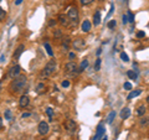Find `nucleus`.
Masks as SVG:
<instances>
[{
    "label": "nucleus",
    "instance_id": "nucleus-1",
    "mask_svg": "<svg viewBox=\"0 0 149 140\" xmlns=\"http://www.w3.org/2000/svg\"><path fill=\"white\" fill-rule=\"evenodd\" d=\"M27 85V78L25 76H17L13 79V82L10 83V89L13 93H21L25 89V87Z\"/></svg>",
    "mask_w": 149,
    "mask_h": 140
},
{
    "label": "nucleus",
    "instance_id": "nucleus-2",
    "mask_svg": "<svg viewBox=\"0 0 149 140\" xmlns=\"http://www.w3.org/2000/svg\"><path fill=\"white\" fill-rule=\"evenodd\" d=\"M55 71H56V62L54 61V60H51V61H49L47 63H46V66L44 67V69H42V72H41L40 76L41 77H49Z\"/></svg>",
    "mask_w": 149,
    "mask_h": 140
},
{
    "label": "nucleus",
    "instance_id": "nucleus-3",
    "mask_svg": "<svg viewBox=\"0 0 149 140\" xmlns=\"http://www.w3.org/2000/svg\"><path fill=\"white\" fill-rule=\"evenodd\" d=\"M67 17L73 22V24H76L77 20H78V9L76 6H71L67 11Z\"/></svg>",
    "mask_w": 149,
    "mask_h": 140
},
{
    "label": "nucleus",
    "instance_id": "nucleus-4",
    "mask_svg": "<svg viewBox=\"0 0 149 140\" xmlns=\"http://www.w3.org/2000/svg\"><path fill=\"white\" fill-rule=\"evenodd\" d=\"M65 128H66V130L70 134H74L76 133V129H77V124L74 123L73 120L67 119L66 122H65Z\"/></svg>",
    "mask_w": 149,
    "mask_h": 140
},
{
    "label": "nucleus",
    "instance_id": "nucleus-5",
    "mask_svg": "<svg viewBox=\"0 0 149 140\" xmlns=\"http://www.w3.org/2000/svg\"><path fill=\"white\" fill-rule=\"evenodd\" d=\"M85 46H86V42H85V40H82V39H77L72 42V47L77 51H82L85 49Z\"/></svg>",
    "mask_w": 149,
    "mask_h": 140
},
{
    "label": "nucleus",
    "instance_id": "nucleus-6",
    "mask_svg": "<svg viewBox=\"0 0 149 140\" xmlns=\"http://www.w3.org/2000/svg\"><path fill=\"white\" fill-rule=\"evenodd\" d=\"M19 74H20V66H13L10 69H9V72H8V77L9 78H11V79H14L15 77H17Z\"/></svg>",
    "mask_w": 149,
    "mask_h": 140
},
{
    "label": "nucleus",
    "instance_id": "nucleus-7",
    "mask_svg": "<svg viewBox=\"0 0 149 140\" xmlns=\"http://www.w3.org/2000/svg\"><path fill=\"white\" fill-rule=\"evenodd\" d=\"M65 68H66V71H67L68 73H72V74H73V73H77L78 71H80V68L77 67V64L74 63V62H68Z\"/></svg>",
    "mask_w": 149,
    "mask_h": 140
},
{
    "label": "nucleus",
    "instance_id": "nucleus-8",
    "mask_svg": "<svg viewBox=\"0 0 149 140\" xmlns=\"http://www.w3.org/2000/svg\"><path fill=\"white\" fill-rule=\"evenodd\" d=\"M49 130H50V127H49L47 123L46 122H40V124H39V133L41 135H46L49 133Z\"/></svg>",
    "mask_w": 149,
    "mask_h": 140
},
{
    "label": "nucleus",
    "instance_id": "nucleus-9",
    "mask_svg": "<svg viewBox=\"0 0 149 140\" xmlns=\"http://www.w3.org/2000/svg\"><path fill=\"white\" fill-rule=\"evenodd\" d=\"M103 134H104V127H103V124H100L98 127H97V132H96V135H95V138H93V140L102 139Z\"/></svg>",
    "mask_w": 149,
    "mask_h": 140
},
{
    "label": "nucleus",
    "instance_id": "nucleus-10",
    "mask_svg": "<svg viewBox=\"0 0 149 140\" xmlns=\"http://www.w3.org/2000/svg\"><path fill=\"white\" fill-rule=\"evenodd\" d=\"M30 103V98L27 96H21L20 100H19V104H20V107H22V108H25V107H27Z\"/></svg>",
    "mask_w": 149,
    "mask_h": 140
},
{
    "label": "nucleus",
    "instance_id": "nucleus-11",
    "mask_svg": "<svg viewBox=\"0 0 149 140\" xmlns=\"http://www.w3.org/2000/svg\"><path fill=\"white\" fill-rule=\"evenodd\" d=\"M24 49H25L24 45H20V46H19V47L16 49V51H15V53H14V60H17L19 57H20L21 53L24 52Z\"/></svg>",
    "mask_w": 149,
    "mask_h": 140
},
{
    "label": "nucleus",
    "instance_id": "nucleus-12",
    "mask_svg": "<svg viewBox=\"0 0 149 140\" xmlns=\"http://www.w3.org/2000/svg\"><path fill=\"white\" fill-rule=\"evenodd\" d=\"M67 15H63V14H60V16H58V22L61 24L62 26H66L68 25V20H67Z\"/></svg>",
    "mask_w": 149,
    "mask_h": 140
},
{
    "label": "nucleus",
    "instance_id": "nucleus-13",
    "mask_svg": "<svg viewBox=\"0 0 149 140\" xmlns=\"http://www.w3.org/2000/svg\"><path fill=\"white\" fill-rule=\"evenodd\" d=\"M130 115V109L129 108H123L120 110V118L122 119H128Z\"/></svg>",
    "mask_w": 149,
    "mask_h": 140
},
{
    "label": "nucleus",
    "instance_id": "nucleus-14",
    "mask_svg": "<svg viewBox=\"0 0 149 140\" xmlns=\"http://www.w3.org/2000/svg\"><path fill=\"white\" fill-rule=\"evenodd\" d=\"M101 22V12L100 11H96L95 15H93V24H95V26L100 25Z\"/></svg>",
    "mask_w": 149,
    "mask_h": 140
},
{
    "label": "nucleus",
    "instance_id": "nucleus-15",
    "mask_svg": "<svg viewBox=\"0 0 149 140\" xmlns=\"http://www.w3.org/2000/svg\"><path fill=\"white\" fill-rule=\"evenodd\" d=\"M90 30H91V22L88 20H85L82 22V31L83 32H88Z\"/></svg>",
    "mask_w": 149,
    "mask_h": 140
},
{
    "label": "nucleus",
    "instance_id": "nucleus-16",
    "mask_svg": "<svg viewBox=\"0 0 149 140\" xmlns=\"http://www.w3.org/2000/svg\"><path fill=\"white\" fill-rule=\"evenodd\" d=\"M70 46H71V40H70L68 37H65V39L62 40V47L65 50H68Z\"/></svg>",
    "mask_w": 149,
    "mask_h": 140
},
{
    "label": "nucleus",
    "instance_id": "nucleus-17",
    "mask_svg": "<svg viewBox=\"0 0 149 140\" xmlns=\"http://www.w3.org/2000/svg\"><path fill=\"white\" fill-rule=\"evenodd\" d=\"M141 93H142V91H141V89H137V91H132V92H130L129 94H128V99H133L134 97H138L139 94H141Z\"/></svg>",
    "mask_w": 149,
    "mask_h": 140
},
{
    "label": "nucleus",
    "instance_id": "nucleus-18",
    "mask_svg": "<svg viewBox=\"0 0 149 140\" xmlns=\"http://www.w3.org/2000/svg\"><path fill=\"white\" fill-rule=\"evenodd\" d=\"M36 92L39 93V94H41V93H44L45 92V85L44 83H39L36 87Z\"/></svg>",
    "mask_w": 149,
    "mask_h": 140
},
{
    "label": "nucleus",
    "instance_id": "nucleus-19",
    "mask_svg": "<svg viewBox=\"0 0 149 140\" xmlns=\"http://www.w3.org/2000/svg\"><path fill=\"white\" fill-rule=\"evenodd\" d=\"M146 110H147L146 105H139L138 107V110H137V114L142 116V115H144V113H146Z\"/></svg>",
    "mask_w": 149,
    "mask_h": 140
},
{
    "label": "nucleus",
    "instance_id": "nucleus-20",
    "mask_svg": "<svg viewBox=\"0 0 149 140\" xmlns=\"http://www.w3.org/2000/svg\"><path fill=\"white\" fill-rule=\"evenodd\" d=\"M45 49H46V52L49 53V56H54V51H52V49H51V46H50L49 42L45 44Z\"/></svg>",
    "mask_w": 149,
    "mask_h": 140
},
{
    "label": "nucleus",
    "instance_id": "nucleus-21",
    "mask_svg": "<svg viewBox=\"0 0 149 140\" xmlns=\"http://www.w3.org/2000/svg\"><path fill=\"white\" fill-rule=\"evenodd\" d=\"M114 116H116V112H111V113H109V115H108V118H107V123H108V124H111L112 122H113Z\"/></svg>",
    "mask_w": 149,
    "mask_h": 140
},
{
    "label": "nucleus",
    "instance_id": "nucleus-22",
    "mask_svg": "<svg viewBox=\"0 0 149 140\" xmlns=\"http://www.w3.org/2000/svg\"><path fill=\"white\" fill-rule=\"evenodd\" d=\"M127 76L130 78V79H137V73L134 71H128L127 72Z\"/></svg>",
    "mask_w": 149,
    "mask_h": 140
},
{
    "label": "nucleus",
    "instance_id": "nucleus-23",
    "mask_svg": "<svg viewBox=\"0 0 149 140\" xmlns=\"http://www.w3.org/2000/svg\"><path fill=\"white\" fill-rule=\"evenodd\" d=\"M87 66H88V61H87V60H83L82 63H81L80 71H83V69H85V68H87Z\"/></svg>",
    "mask_w": 149,
    "mask_h": 140
},
{
    "label": "nucleus",
    "instance_id": "nucleus-24",
    "mask_svg": "<svg viewBox=\"0 0 149 140\" xmlns=\"http://www.w3.org/2000/svg\"><path fill=\"white\" fill-rule=\"evenodd\" d=\"M120 58H122V61H124V62H128V61H129L128 55H127V53H124V52L120 53Z\"/></svg>",
    "mask_w": 149,
    "mask_h": 140
},
{
    "label": "nucleus",
    "instance_id": "nucleus-25",
    "mask_svg": "<svg viewBox=\"0 0 149 140\" xmlns=\"http://www.w3.org/2000/svg\"><path fill=\"white\" fill-rule=\"evenodd\" d=\"M100 67H101V60L98 58V60L96 61V64H95V71H98Z\"/></svg>",
    "mask_w": 149,
    "mask_h": 140
},
{
    "label": "nucleus",
    "instance_id": "nucleus-26",
    "mask_svg": "<svg viewBox=\"0 0 149 140\" xmlns=\"http://www.w3.org/2000/svg\"><path fill=\"white\" fill-rule=\"evenodd\" d=\"M5 15H6V14H5V11H4L3 9L0 8V21H1V20H4V19H5Z\"/></svg>",
    "mask_w": 149,
    "mask_h": 140
},
{
    "label": "nucleus",
    "instance_id": "nucleus-27",
    "mask_svg": "<svg viewBox=\"0 0 149 140\" xmlns=\"http://www.w3.org/2000/svg\"><path fill=\"white\" fill-rule=\"evenodd\" d=\"M46 113H47V115L50 116V120L52 119V115H54V112H52V109H51V108H47V109H46Z\"/></svg>",
    "mask_w": 149,
    "mask_h": 140
},
{
    "label": "nucleus",
    "instance_id": "nucleus-28",
    "mask_svg": "<svg viewBox=\"0 0 149 140\" xmlns=\"http://www.w3.org/2000/svg\"><path fill=\"white\" fill-rule=\"evenodd\" d=\"M82 5H90V4L93 1V0H80Z\"/></svg>",
    "mask_w": 149,
    "mask_h": 140
},
{
    "label": "nucleus",
    "instance_id": "nucleus-29",
    "mask_svg": "<svg viewBox=\"0 0 149 140\" xmlns=\"http://www.w3.org/2000/svg\"><path fill=\"white\" fill-rule=\"evenodd\" d=\"M149 123V119L148 118H142L141 119V125H147Z\"/></svg>",
    "mask_w": 149,
    "mask_h": 140
},
{
    "label": "nucleus",
    "instance_id": "nucleus-30",
    "mask_svg": "<svg viewBox=\"0 0 149 140\" xmlns=\"http://www.w3.org/2000/svg\"><path fill=\"white\" fill-rule=\"evenodd\" d=\"M128 21H129V22H134V15H133L132 12L128 14Z\"/></svg>",
    "mask_w": 149,
    "mask_h": 140
},
{
    "label": "nucleus",
    "instance_id": "nucleus-31",
    "mask_svg": "<svg viewBox=\"0 0 149 140\" xmlns=\"http://www.w3.org/2000/svg\"><path fill=\"white\" fill-rule=\"evenodd\" d=\"M5 119H8V120L11 119V113H10V110H6V112H5Z\"/></svg>",
    "mask_w": 149,
    "mask_h": 140
},
{
    "label": "nucleus",
    "instance_id": "nucleus-32",
    "mask_svg": "<svg viewBox=\"0 0 149 140\" xmlns=\"http://www.w3.org/2000/svg\"><path fill=\"white\" fill-rule=\"evenodd\" d=\"M114 26H116V21H114V20H111V21L108 22V27H109V29H113Z\"/></svg>",
    "mask_w": 149,
    "mask_h": 140
},
{
    "label": "nucleus",
    "instance_id": "nucleus-33",
    "mask_svg": "<svg viewBox=\"0 0 149 140\" xmlns=\"http://www.w3.org/2000/svg\"><path fill=\"white\" fill-rule=\"evenodd\" d=\"M124 88H125V89H128V91L132 89V85H130L129 82H125V83H124Z\"/></svg>",
    "mask_w": 149,
    "mask_h": 140
},
{
    "label": "nucleus",
    "instance_id": "nucleus-34",
    "mask_svg": "<svg viewBox=\"0 0 149 140\" xmlns=\"http://www.w3.org/2000/svg\"><path fill=\"white\" fill-rule=\"evenodd\" d=\"M54 35H55L56 37H60V36H61V30H55Z\"/></svg>",
    "mask_w": 149,
    "mask_h": 140
},
{
    "label": "nucleus",
    "instance_id": "nucleus-35",
    "mask_svg": "<svg viewBox=\"0 0 149 140\" xmlns=\"http://www.w3.org/2000/svg\"><path fill=\"white\" fill-rule=\"evenodd\" d=\"M62 87H63V88L70 87V82H68V81H63V82H62Z\"/></svg>",
    "mask_w": 149,
    "mask_h": 140
},
{
    "label": "nucleus",
    "instance_id": "nucleus-36",
    "mask_svg": "<svg viewBox=\"0 0 149 140\" xmlns=\"http://www.w3.org/2000/svg\"><path fill=\"white\" fill-rule=\"evenodd\" d=\"M144 36H146V34H144L143 31H139L137 34V37H139V39H142V37H144Z\"/></svg>",
    "mask_w": 149,
    "mask_h": 140
},
{
    "label": "nucleus",
    "instance_id": "nucleus-37",
    "mask_svg": "<svg viewBox=\"0 0 149 140\" xmlns=\"http://www.w3.org/2000/svg\"><path fill=\"white\" fill-rule=\"evenodd\" d=\"M123 24H127V22H128V16L127 15H123Z\"/></svg>",
    "mask_w": 149,
    "mask_h": 140
},
{
    "label": "nucleus",
    "instance_id": "nucleus-38",
    "mask_svg": "<svg viewBox=\"0 0 149 140\" xmlns=\"http://www.w3.org/2000/svg\"><path fill=\"white\" fill-rule=\"evenodd\" d=\"M68 57H70V60H73V58H74V53H73V52H71V53L68 55Z\"/></svg>",
    "mask_w": 149,
    "mask_h": 140
},
{
    "label": "nucleus",
    "instance_id": "nucleus-39",
    "mask_svg": "<svg viewBox=\"0 0 149 140\" xmlns=\"http://www.w3.org/2000/svg\"><path fill=\"white\" fill-rule=\"evenodd\" d=\"M113 10H114V6L112 5V6H111V11H109V14H108V16H111V15H112V12H113Z\"/></svg>",
    "mask_w": 149,
    "mask_h": 140
},
{
    "label": "nucleus",
    "instance_id": "nucleus-40",
    "mask_svg": "<svg viewBox=\"0 0 149 140\" xmlns=\"http://www.w3.org/2000/svg\"><path fill=\"white\" fill-rule=\"evenodd\" d=\"M31 114L30 113H24V114H22V118H27V116H30Z\"/></svg>",
    "mask_w": 149,
    "mask_h": 140
},
{
    "label": "nucleus",
    "instance_id": "nucleus-41",
    "mask_svg": "<svg viewBox=\"0 0 149 140\" xmlns=\"http://www.w3.org/2000/svg\"><path fill=\"white\" fill-rule=\"evenodd\" d=\"M21 3H22V0H16V1H15V4H16V5H20Z\"/></svg>",
    "mask_w": 149,
    "mask_h": 140
},
{
    "label": "nucleus",
    "instance_id": "nucleus-42",
    "mask_svg": "<svg viewBox=\"0 0 149 140\" xmlns=\"http://www.w3.org/2000/svg\"><path fill=\"white\" fill-rule=\"evenodd\" d=\"M1 128H3V119L0 118V129H1Z\"/></svg>",
    "mask_w": 149,
    "mask_h": 140
},
{
    "label": "nucleus",
    "instance_id": "nucleus-43",
    "mask_svg": "<svg viewBox=\"0 0 149 140\" xmlns=\"http://www.w3.org/2000/svg\"><path fill=\"white\" fill-rule=\"evenodd\" d=\"M107 139H108L107 137H102V140H107Z\"/></svg>",
    "mask_w": 149,
    "mask_h": 140
},
{
    "label": "nucleus",
    "instance_id": "nucleus-44",
    "mask_svg": "<svg viewBox=\"0 0 149 140\" xmlns=\"http://www.w3.org/2000/svg\"><path fill=\"white\" fill-rule=\"evenodd\" d=\"M147 103H149V96L147 97Z\"/></svg>",
    "mask_w": 149,
    "mask_h": 140
},
{
    "label": "nucleus",
    "instance_id": "nucleus-45",
    "mask_svg": "<svg viewBox=\"0 0 149 140\" xmlns=\"http://www.w3.org/2000/svg\"><path fill=\"white\" fill-rule=\"evenodd\" d=\"M41 140H46V139H41Z\"/></svg>",
    "mask_w": 149,
    "mask_h": 140
},
{
    "label": "nucleus",
    "instance_id": "nucleus-46",
    "mask_svg": "<svg viewBox=\"0 0 149 140\" xmlns=\"http://www.w3.org/2000/svg\"><path fill=\"white\" fill-rule=\"evenodd\" d=\"M0 1H1V0H0Z\"/></svg>",
    "mask_w": 149,
    "mask_h": 140
}]
</instances>
